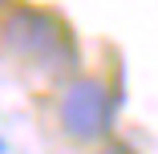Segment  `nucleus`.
I'll return each instance as SVG.
<instances>
[{"label":"nucleus","mask_w":158,"mask_h":154,"mask_svg":"<svg viewBox=\"0 0 158 154\" xmlns=\"http://www.w3.org/2000/svg\"><path fill=\"white\" fill-rule=\"evenodd\" d=\"M4 45L20 61H28L37 69H49V73L77 61V45L69 37L65 20L53 16L49 8H12L4 20Z\"/></svg>","instance_id":"f257e3e1"},{"label":"nucleus","mask_w":158,"mask_h":154,"mask_svg":"<svg viewBox=\"0 0 158 154\" xmlns=\"http://www.w3.org/2000/svg\"><path fill=\"white\" fill-rule=\"evenodd\" d=\"M57 118H61V130H65L73 142H102V138L114 134L118 106H114V94L102 81L77 77L65 94H61Z\"/></svg>","instance_id":"f03ea898"},{"label":"nucleus","mask_w":158,"mask_h":154,"mask_svg":"<svg viewBox=\"0 0 158 154\" xmlns=\"http://www.w3.org/2000/svg\"><path fill=\"white\" fill-rule=\"evenodd\" d=\"M102 154H134V150H126V146H106Z\"/></svg>","instance_id":"7ed1b4c3"},{"label":"nucleus","mask_w":158,"mask_h":154,"mask_svg":"<svg viewBox=\"0 0 158 154\" xmlns=\"http://www.w3.org/2000/svg\"><path fill=\"white\" fill-rule=\"evenodd\" d=\"M4 8H8V0H0V12H4Z\"/></svg>","instance_id":"20e7f679"},{"label":"nucleus","mask_w":158,"mask_h":154,"mask_svg":"<svg viewBox=\"0 0 158 154\" xmlns=\"http://www.w3.org/2000/svg\"><path fill=\"white\" fill-rule=\"evenodd\" d=\"M0 154H4V138H0Z\"/></svg>","instance_id":"39448f33"}]
</instances>
